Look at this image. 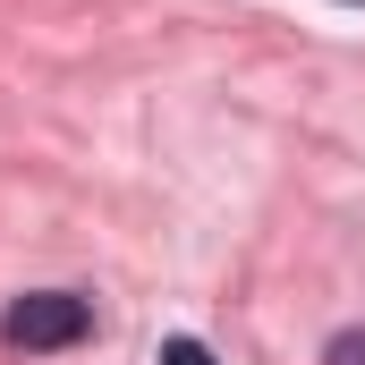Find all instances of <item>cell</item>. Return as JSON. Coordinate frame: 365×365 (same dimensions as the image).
Wrapping results in <instances>:
<instances>
[{"mask_svg":"<svg viewBox=\"0 0 365 365\" xmlns=\"http://www.w3.org/2000/svg\"><path fill=\"white\" fill-rule=\"evenodd\" d=\"M86 331H93V306L68 297V289H34V297H17L0 314V340L9 349H77Z\"/></svg>","mask_w":365,"mask_h":365,"instance_id":"cell-1","label":"cell"},{"mask_svg":"<svg viewBox=\"0 0 365 365\" xmlns=\"http://www.w3.org/2000/svg\"><path fill=\"white\" fill-rule=\"evenodd\" d=\"M153 365H221V357H212L204 340H187V331H179V340H162V357H153Z\"/></svg>","mask_w":365,"mask_h":365,"instance_id":"cell-2","label":"cell"},{"mask_svg":"<svg viewBox=\"0 0 365 365\" xmlns=\"http://www.w3.org/2000/svg\"><path fill=\"white\" fill-rule=\"evenodd\" d=\"M323 365H365V323H349V331L323 349Z\"/></svg>","mask_w":365,"mask_h":365,"instance_id":"cell-3","label":"cell"}]
</instances>
